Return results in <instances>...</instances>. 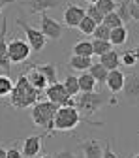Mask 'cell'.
I'll list each match as a JSON object with an SVG mask.
<instances>
[{
	"mask_svg": "<svg viewBox=\"0 0 139 158\" xmlns=\"http://www.w3.org/2000/svg\"><path fill=\"white\" fill-rule=\"evenodd\" d=\"M133 2H137V0H133Z\"/></svg>",
	"mask_w": 139,
	"mask_h": 158,
	"instance_id": "42",
	"label": "cell"
},
{
	"mask_svg": "<svg viewBox=\"0 0 139 158\" xmlns=\"http://www.w3.org/2000/svg\"><path fill=\"white\" fill-rule=\"evenodd\" d=\"M102 23L111 30V28H117V27H122L124 23H122V19L118 17V13L117 11H111V13H105L104 15V19H102Z\"/></svg>",
	"mask_w": 139,
	"mask_h": 158,
	"instance_id": "26",
	"label": "cell"
},
{
	"mask_svg": "<svg viewBox=\"0 0 139 158\" xmlns=\"http://www.w3.org/2000/svg\"><path fill=\"white\" fill-rule=\"evenodd\" d=\"M56 109H58V106L53 104V102H49V100H39V102H36L32 106V109H30L32 123L36 126H39V128L47 130L49 134H53L55 132V128H53V117H55Z\"/></svg>",
	"mask_w": 139,
	"mask_h": 158,
	"instance_id": "3",
	"label": "cell"
},
{
	"mask_svg": "<svg viewBox=\"0 0 139 158\" xmlns=\"http://www.w3.org/2000/svg\"><path fill=\"white\" fill-rule=\"evenodd\" d=\"M17 25L25 30V34H27V44L30 45V49H32V51L39 53V51H43V49H45L47 38H45L42 32H39V28L30 27L28 23H25V19H17Z\"/></svg>",
	"mask_w": 139,
	"mask_h": 158,
	"instance_id": "6",
	"label": "cell"
},
{
	"mask_svg": "<svg viewBox=\"0 0 139 158\" xmlns=\"http://www.w3.org/2000/svg\"><path fill=\"white\" fill-rule=\"evenodd\" d=\"M42 92L36 90L28 81H27V77L25 73L23 75H19L17 77V81L13 83V89L10 92V102L13 107L17 109H27V107H32L36 102L42 100Z\"/></svg>",
	"mask_w": 139,
	"mask_h": 158,
	"instance_id": "1",
	"label": "cell"
},
{
	"mask_svg": "<svg viewBox=\"0 0 139 158\" xmlns=\"http://www.w3.org/2000/svg\"><path fill=\"white\" fill-rule=\"evenodd\" d=\"M6 158H23V154L17 147H11V149H6Z\"/></svg>",
	"mask_w": 139,
	"mask_h": 158,
	"instance_id": "36",
	"label": "cell"
},
{
	"mask_svg": "<svg viewBox=\"0 0 139 158\" xmlns=\"http://www.w3.org/2000/svg\"><path fill=\"white\" fill-rule=\"evenodd\" d=\"M85 17V10L81 8V6H73V4H70L66 10H64V25L68 27V28H77V25L81 23V19Z\"/></svg>",
	"mask_w": 139,
	"mask_h": 158,
	"instance_id": "10",
	"label": "cell"
},
{
	"mask_svg": "<svg viewBox=\"0 0 139 158\" xmlns=\"http://www.w3.org/2000/svg\"><path fill=\"white\" fill-rule=\"evenodd\" d=\"M8 30V21L2 19V28H0V68L4 72H10L11 70V64H10V58H8V40H6V32Z\"/></svg>",
	"mask_w": 139,
	"mask_h": 158,
	"instance_id": "9",
	"label": "cell"
},
{
	"mask_svg": "<svg viewBox=\"0 0 139 158\" xmlns=\"http://www.w3.org/2000/svg\"><path fill=\"white\" fill-rule=\"evenodd\" d=\"M25 77H27V81H28L36 90H39V92H43V90H45V87L49 85V83H47V79H45L42 73L36 70V66H32V68L25 73Z\"/></svg>",
	"mask_w": 139,
	"mask_h": 158,
	"instance_id": "15",
	"label": "cell"
},
{
	"mask_svg": "<svg viewBox=\"0 0 139 158\" xmlns=\"http://www.w3.org/2000/svg\"><path fill=\"white\" fill-rule=\"evenodd\" d=\"M83 121H87V124H94V126H104V123H90L88 118H85L75 107H58L55 117H53V128L55 132H70L73 128H77Z\"/></svg>",
	"mask_w": 139,
	"mask_h": 158,
	"instance_id": "2",
	"label": "cell"
},
{
	"mask_svg": "<svg viewBox=\"0 0 139 158\" xmlns=\"http://www.w3.org/2000/svg\"><path fill=\"white\" fill-rule=\"evenodd\" d=\"M128 42V28L122 25V27H117V28H111L109 32V44L113 47L117 45H124Z\"/></svg>",
	"mask_w": 139,
	"mask_h": 158,
	"instance_id": "17",
	"label": "cell"
},
{
	"mask_svg": "<svg viewBox=\"0 0 139 158\" xmlns=\"http://www.w3.org/2000/svg\"><path fill=\"white\" fill-rule=\"evenodd\" d=\"M79 147L83 151V158H102L104 147L98 139H87L83 143H79Z\"/></svg>",
	"mask_w": 139,
	"mask_h": 158,
	"instance_id": "14",
	"label": "cell"
},
{
	"mask_svg": "<svg viewBox=\"0 0 139 158\" xmlns=\"http://www.w3.org/2000/svg\"><path fill=\"white\" fill-rule=\"evenodd\" d=\"M85 2H88V4H96L98 0H85Z\"/></svg>",
	"mask_w": 139,
	"mask_h": 158,
	"instance_id": "40",
	"label": "cell"
},
{
	"mask_svg": "<svg viewBox=\"0 0 139 158\" xmlns=\"http://www.w3.org/2000/svg\"><path fill=\"white\" fill-rule=\"evenodd\" d=\"M62 4H66V0H28V8L32 13H45L49 10L60 8Z\"/></svg>",
	"mask_w": 139,
	"mask_h": 158,
	"instance_id": "12",
	"label": "cell"
},
{
	"mask_svg": "<svg viewBox=\"0 0 139 158\" xmlns=\"http://www.w3.org/2000/svg\"><path fill=\"white\" fill-rule=\"evenodd\" d=\"M115 11L118 13V17L122 19V23H126V21H132L130 11H128V0H126V2H122V6L118 8V10H115Z\"/></svg>",
	"mask_w": 139,
	"mask_h": 158,
	"instance_id": "33",
	"label": "cell"
},
{
	"mask_svg": "<svg viewBox=\"0 0 139 158\" xmlns=\"http://www.w3.org/2000/svg\"><path fill=\"white\" fill-rule=\"evenodd\" d=\"M137 51L135 49H128V51H124L122 55H118V62H121L122 66H128V68H132V66H135L137 64Z\"/></svg>",
	"mask_w": 139,
	"mask_h": 158,
	"instance_id": "23",
	"label": "cell"
},
{
	"mask_svg": "<svg viewBox=\"0 0 139 158\" xmlns=\"http://www.w3.org/2000/svg\"><path fill=\"white\" fill-rule=\"evenodd\" d=\"M109 32H111V30H109L104 23H100V25L94 27V30H92L90 36H94V40H105V42H109Z\"/></svg>",
	"mask_w": 139,
	"mask_h": 158,
	"instance_id": "29",
	"label": "cell"
},
{
	"mask_svg": "<svg viewBox=\"0 0 139 158\" xmlns=\"http://www.w3.org/2000/svg\"><path fill=\"white\" fill-rule=\"evenodd\" d=\"M11 2H15V0H0V15H2V10H4L8 4H11Z\"/></svg>",
	"mask_w": 139,
	"mask_h": 158,
	"instance_id": "37",
	"label": "cell"
},
{
	"mask_svg": "<svg viewBox=\"0 0 139 158\" xmlns=\"http://www.w3.org/2000/svg\"><path fill=\"white\" fill-rule=\"evenodd\" d=\"M132 158H139V154H133V156H132Z\"/></svg>",
	"mask_w": 139,
	"mask_h": 158,
	"instance_id": "41",
	"label": "cell"
},
{
	"mask_svg": "<svg viewBox=\"0 0 139 158\" xmlns=\"http://www.w3.org/2000/svg\"><path fill=\"white\" fill-rule=\"evenodd\" d=\"M94 79H96V83H105V77H107V70L100 64V62H92L90 68L87 70Z\"/></svg>",
	"mask_w": 139,
	"mask_h": 158,
	"instance_id": "22",
	"label": "cell"
},
{
	"mask_svg": "<svg viewBox=\"0 0 139 158\" xmlns=\"http://www.w3.org/2000/svg\"><path fill=\"white\" fill-rule=\"evenodd\" d=\"M73 55H77V56H92V44L88 42V40L77 42L73 45Z\"/></svg>",
	"mask_w": 139,
	"mask_h": 158,
	"instance_id": "24",
	"label": "cell"
},
{
	"mask_svg": "<svg viewBox=\"0 0 139 158\" xmlns=\"http://www.w3.org/2000/svg\"><path fill=\"white\" fill-rule=\"evenodd\" d=\"M0 158H6V149L0 145Z\"/></svg>",
	"mask_w": 139,
	"mask_h": 158,
	"instance_id": "38",
	"label": "cell"
},
{
	"mask_svg": "<svg viewBox=\"0 0 139 158\" xmlns=\"http://www.w3.org/2000/svg\"><path fill=\"white\" fill-rule=\"evenodd\" d=\"M39 149H42V135H28L23 141L21 154L23 158H34L39 152Z\"/></svg>",
	"mask_w": 139,
	"mask_h": 158,
	"instance_id": "13",
	"label": "cell"
},
{
	"mask_svg": "<svg viewBox=\"0 0 139 158\" xmlns=\"http://www.w3.org/2000/svg\"><path fill=\"white\" fill-rule=\"evenodd\" d=\"M98 62H100L107 72H111V70H118V66H121V62H118V53H117L115 49L104 53V55L100 56V60H98Z\"/></svg>",
	"mask_w": 139,
	"mask_h": 158,
	"instance_id": "18",
	"label": "cell"
},
{
	"mask_svg": "<svg viewBox=\"0 0 139 158\" xmlns=\"http://www.w3.org/2000/svg\"><path fill=\"white\" fill-rule=\"evenodd\" d=\"M85 15H87L88 19H92V21H94L96 25H100V23H102V19H104V15L100 13V10H98L94 4H90V6L85 10Z\"/></svg>",
	"mask_w": 139,
	"mask_h": 158,
	"instance_id": "32",
	"label": "cell"
},
{
	"mask_svg": "<svg viewBox=\"0 0 139 158\" xmlns=\"http://www.w3.org/2000/svg\"><path fill=\"white\" fill-rule=\"evenodd\" d=\"M53 158H79L73 151H70V149H62V151H58Z\"/></svg>",
	"mask_w": 139,
	"mask_h": 158,
	"instance_id": "35",
	"label": "cell"
},
{
	"mask_svg": "<svg viewBox=\"0 0 139 158\" xmlns=\"http://www.w3.org/2000/svg\"><path fill=\"white\" fill-rule=\"evenodd\" d=\"M36 70L47 79V83H49V85L58 81V68H56V64H53V62H45V64L36 66Z\"/></svg>",
	"mask_w": 139,
	"mask_h": 158,
	"instance_id": "19",
	"label": "cell"
},
{
	"mask_svg": "<svg viewBox=\"0 0 139 158\" xmlns=\"http://www.w3.org/2000/svg\"><path fill=\"white\" fill-rule=\"evenodd\" d=\"M94 27H96V23L92 21V19H88L87 15H85V17L81 19V23H79V25H77V28H79V30H81V34H87V36H88V34H92V30H94Z\"/></svg>",
	"mask_w": 139,
	"mask_h": 158,
	"instance_id": "31",
	"label": "cell"
},
{
	"mask_svg": "<svg viewBox=\"0 0 139 158\" xmlns=\"http://www.w3.org/2000/svg\"><path fill=\"white\" fill-rule=\"evenodd\" d=\"M75 98V109L81 113L85 118H88V115L96 113V111H100L102 106L105 104V96L102 92H79Z\"/></svg>",
	"mask_w": 139,
	"mask_h": 158,
	"instance_id": "4",
	"label": "cell"
},
{
	"mask_svg": "<svg viewBox=\"0 0 139 158\" xmlns=\"http://www.w3.org/2000/svg\"><path fill=\"white\" fill-rule=\"evenodd\" d=\"M39 158H53V156H51V154H42Z\"/></svg>",
	"mask_w": 139,
	"mask_h": 158,
	"instance_id": "39",
	"label": "cell"
},
{
	"mask_svg": "<svg viewBox=\"0 0 139 158\" xmlns=\"http://www.w3.org/2000/svg\"><path fill=\"white\" fill-rule=\"evenodd\" d=\"M90 44H92V55H98V56H102L104 53L113 49V45L109 42H105V40H92Z\"/></svg>",
	"mask_w": 139,
	"mask_h": 158,
	"instance_id": "27",
	"label": "cell"
},
{
	"mask_svg": "<svg viewBox=\"0 0 139 158\" xmlns=\"http://www.w3.org/2000/svg\"><path fill=\"white\" fill-rule=\"evenodd\" d=\"M13 89V81L8 77V75H0V98H4V96H10Z\"/></svg>",
	"mask_w": 139,
	"mask_h": 158,
	"instance_id": "30",
	"label": "cell"
},
{
	"mask_svg": "<svg viewBox=\"0 0 139 158\" xmlns=\"http://www.w3.org/2000/svg\"><path fill=\"white\" fill-rule=\"evenodd\" d=\"M77 83H79V92H92L96 90V79L88 73V72H81V75L77 77Z\"/></svg>",
	"mask_w": 139,
	"mask_h": 158,
	"instance_id": "21",
	"label": "cell"
},
{
	"mask_svg": "<svg viewBox=\"0 0 139 158\" xmlns=\"http://www.w3.org/2000/svg\"><path fill=\"white\" fill-rule=\"evenodd\" d=\"M43 94L47 96V100L49 102H53V104H56L58 107H62V106H66L68 104V100H70V94L66 92V89L62 87V83H51V85H47L45 87V90H43Z\"/></svg>",
	"mask_w": 139,
	"mask_h": 158,
	"instance_id": "8",
	"label": "cell"
},
{
	"mask_svg": "<svg viewBox=\"0 0 139 158\" xmlns=\"http://www.w3.org/2000/svg\"><path fill=\"white\" fill-rule=\"evenodd\" d=\"M30 45L27 44V40H21V38H13L8 42V58H10V64H21L25 60L30 58Z\"/></svg>",
	"mask_w": 139,
	"mask_h": 158,
	"instance_id": "5",
	"label": "cell"
},
{
	"mask_svg": "<svg viewBox=\"0 0 139 158\" xmlns=\"http://www.w3.org/2000/svg\"><path fill=\"white\" fill-rule=\"evenodd\" d=\"M62 87L66 89V92L70 96H77L79 94V83H77V77L75 75H66L64 81H62Z\"/></svg>",
	"mask_w": 139,
	"mask_h": 158,
	"instance_id": "25",
	"label": "cell"
},
{
	"mask_svg": "<svg viewBox=\"0 0 139 158\" xmlns=\"http://www.w3.org/2000/svg\"><path fill=\"white\" fill-rule=\"evenodd\" d=\"M94 6L100 10V13H102V15L111 13V11H115V10H117V2H115V0H98Z\"/></svg>",
	"mask_w": 139,
	"mask_h": 158,
	"instance_id": "28",
	"label": "cell"
},
{
	"mask_svg": "<svg viewBox=\"0 0 139 158\" xmlns=\"http://www.w3.org/2000/svg\"><path fill=\"white\" fill-rule=\"evenodd\" d=\"M124 81H126V75L121 70H111V72H107V77H105V87L109 92L118 94L124 87Z\"/></svg>",
	"mask_w": 139,
	"mask_h": 158,
	"instance_id": "11",
	"label": "cell"
},
{
	"mask_svg": "<svg viewBox=\"0 0 139 158\" xmlns=\"http://www.w3.org/2000/svg\"><path fill=\"white\" fill-rule=\"evenodd\" d=\"M102 158H118V154L111 149V143H105L104 145V151H102Z\"/></svg>",
	"mask_w": 139,
	"mask_h": 158,
	"instance_id": "34",
	"label": "cell"
},
{
	"mask_svg": "<svg viewBox=\"0 0 139 158\" xmlns=\"http://www.w3.org/2000/svg\"><path fill=\"white\" fill-rule=\"evenodd\" d=\"M39 32H42L47 40H60L62 34H64V28L62 25L56 21V19L49 17L47 11L45 13H39Z\"/></svg>",
	"mask_w": 139,
	"mask_h": 158,
	"instance_id": "7",
	"label": "cell"
},
{
	"mask_svg": "<svg viewBox=\"0 0 139 158\" xmlns=\"http://www.w3.org/2000/svg\"><path fill=\"white\" fill-rule=\"evenodd\" d=\"M92 64V56H77V55H72L70 60H68V66L72 70H77V72H87Z\"/></svg>",
	"mask_w": 139,
	"mask_h": 158,
	"instance_id": "20",
	"label": "cell"
},
{
	"mask_svg": "<svg viewBox=\"0 0 139 158\" xmlns=\"http://www.w3.org/2000/svg\"><path fill=\"white\" fill-rule=\"evenodd\" d=\"M139 81H137V73H133L132 77H126V81H124V87H122V90H124V94H126V98L130 102H137V94H139Z\"/></svg>",
	"mask_w": 139,
	"mask_h": 158,
	"instance_id": "16",
	"label": "cell"
}]
</instances>
